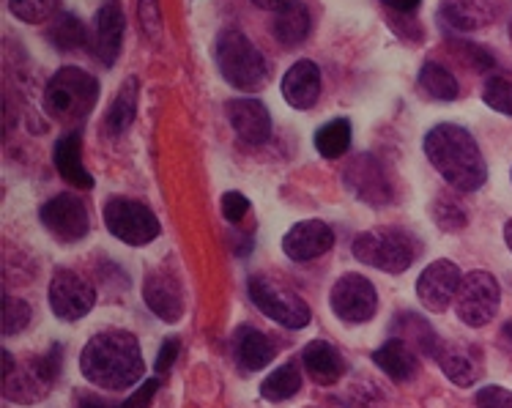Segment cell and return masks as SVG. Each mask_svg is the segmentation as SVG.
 I'll return each mask as SVG.
<instances>
[{
	"instance_id": "7dc6e473",
	"label": "cell",
	"mask_w": 512,
	"mask_h": 408,
	"mask_svg": "<svg viewBox=\"0 0 512 408\" xmlns=\"http://www.w3.org/2000/svg\"><path fill=\"white\" fill-rule=\"evenodd\" d=\"M502 335H504V337H507V340H510V343H512V321H510V324H504V329H502Z\"/></svg>"
},
{
	"instance_id": "83f0119b",
	"label": "cell",
	"mask_w": 512,
	"mask_h": 408,
	"mask_svg": "<svg viewBox=\"0 0 512 408\" xmlns=\"http://www.w3.org/2000/svg\"><path fill=\"white\" fill-rule=\"evenodd\" d=\"M47 39L53 44L55 50L61 53H74V50H83L88 44V33H85V25L74 14H66V11H58V17L50 25L47 31Z\"/></svg>"
},
{
	"instance_id": "ac0fdd59",
	"label": "cell",
	"mask_w": 512,
	"mask_h": 408,
	"mask_svg": "<svg viewBox=\"0 0 512 408\" xmlns=\"http://www.w3.org/2000/svg\"><path fill=\"white\" fill-rule=\"evenodd\" d=\"M143 299L146 307L154 315H159L162 321L176 324L178 318L184 315V293H181V283L168 272H151L143 285Z\"/></svg>"
},
{
	"instance_id": "f35d334b",
	"label": "cell",
	"mask_w": 512,
	"mask_h": 408,
	"mask_svg": "<svg viewBox=\"0 0 512 408\" xmlns=\"http://www.w3.org/2000/svg\"><path fill=\"white\" fill-rule=\"evenodd\" d=\"M159 392V378H151V381H146L143 387H137L129 398L121 403L124 408H151V403H154V395Z\"/></svg>"
},
{
	"instance_id": "f1b7e54d",
	"label": "cell",
	"mask_w": 512,
	"mask_h": 408,
	"mask_svg": "<svg viewBox=\"0 0 512 408\" xmlns=\"http://www.w3.org/2000/svg\"><path fill=\"white\" fill-rule=\"evenodd\" d=\"M419 85H422L425 94L433 96V99H441V102H455L460 94L455 74L436 61H428L419 69Z\"/></svg>"
},
{
	"instance_id": "6da1fadb",
	"label": "cell",
	"mask_w": 512,
	"mask_h": 408,
	"mask_svg": "<svg viewBox=\"0 0 512 408\" xmlns=\"http://www.w3.org/2000/svg\"><path fill=\"white\" fill-rule=\"evenodd\" d=\"M80 370L96 387L121 392L135 387L146 373L143 351L132 332L126 329H107L85 343L80 354Z\"/></svg>"
},
{
	"instance_id": "d590c367",
	"label": "cell",
	"mask_w": 512,
	"mask_h": 408,
	"mask_svg": "<svg viewBox=\"0 0 512 408\" xmlns=\"http://www.w3.org/2000/svg\"><path fill=\"white\" fill-rule=\"evenodd\" d=\"M433 220L439 222L441 228H444L447 233H455L466 228L469 217H466V211L460 209L458 200L444 198V195H441V198L433 203Z\"/></svg>"
},
{
	"instance_id": "cb8c5ba5",
	"label": "cell",
	"mask_w": 512,
	"mask_h": 408,
	"mask_svg": "<svg viewBox=\"0 0 512 408\" xmlns=\"http://www.w3.org/2000/svg\"><path fill=\"white\" fill-rule=\"evenodd\" d=\"M55 168H58V176H61L66 184H72V187H94V176H91L83 165V135H80V129L63 135L61 140L55 143Z\"/></svg>"
},
{
	"instance_id": "b9f144b4",
	"label": "cell",
	"mask_w": 512,
	"mask_h": 408,
	"mask_svg": "<svg viewBox=\"0 0 512 408\" xmlns=\"http://www.w3.org/2000/svg\"><path fill=\"white\" fill-rule=\"evenodd\" d=\"M178 351H181V346H178V340L176 337H168L165 340V346L159 348V356H157V373H168L170 367L176 365V359H178Z\"/></svg>"
},
{
	"instance_id": "7402d4cb",
	"label": "cell",
	"mask_w": 512,
	"mask_h": 408,
	"mask_svg": "<svg viewBox=\"0 0 512 408\" xmlns=\"http://www.w3.org/2000/svg\"><path fill=\"white\" fill-rule=\"evenodd\" d=\"M233 356H236L239 367L255 373V370H263L277 356V343L255 326H239L233 335Z\"/></svg>"
},
{
	"instance_id": "8d00e7d4",
	"label": "cell",
	"mask_w": 512,
	"mask_h": 408,
	"mask_svg": "<svg viewBox=\"0 0 512 408\" xmlns=\"http://www.w3.org/2000/svg\"><path fill=\"white\" fill-rule=\"evenodd\" d=\"M247 211H250V200L244 198L241 192H225L222 195V214H225V220L230 225H239L247 217Z\"/></svg>"
},
{
	"instance_id": "2e32d148",
	"label": "cell",
	"mask_w": 512,
	"mask_h": 408,
	"mask_svg": "<svg viewBox=\"0 0 512 408\" xmlns=\"http://www.w3.org/2000/svg\"><path fill=\"white\" fill-rule=\"evenodd\" d=\"M335 247V231L324 220L296 222L291 231L285 233L283 250L296 263H307L321 258Z\"/></svg>"
},
{
	"instance_id": "30bf717a",
	"label": "cell",
	"mask_w": 512,
	"mask_h": 408,
	"mask_svg": "<svg viewBox=\"0 0 512 408\" xmlns=\"http://www.w3.org/2000/svg\"><path fill=\"white\" fill-rule=\"evenodd\" d=\"M332 310L343 324H367L378 310V291L362 274L348 272L332 288Z\"/></svg>"
},
{
	"instance_id": "484cf974",
	"label": "cell",
	"mask_w": 512,
	"mask_h": 408,
	"mask_svg": "<svg viewBox=\"0 0 512 408\" xmlns=\"http://www.w3.org/2000/svg\"><path fill=\"white\" fill-rule=\"evenodd\" d=\"M274 36L285 47H296L310 36V11L299 0H288L274 14Z\"/></svg>"
},
{
	"instance_id": "f546056e",
	"label": "cell",
	"mask_w": 512,
	"mask_h": 408,
	"mask_svg": "<svg viewBox=\"0 0 512 408\" xmlns=\"http://www.w3.org/2000/svg\"><path fill=\"white\" fill-rule=\"evenodd\" d=\"M135 110H137V80L129 77L121 91L115 96V102L107 110V129L110 135H124L126 129L132 126L135 121Z\"/></svg>"
},
{
	"instance_id": "c3c4849f",
	"label": "cell",
	"mask_w": 512,
	"mask_h": 408,
	"mask_svg": "<svg viewBox=\"0 0 512 408\" xmlns=\"http://www.w3.org/2000/svg\"><path fill=\"white\" fill-rule=\"evenodd\" d=\"M510 39H512V22H510Z\"/></svg>"
},
{
	"instance_id": "60d3db41",
	"label": "cell",
	"mask_w": 512,
	"mask_h": 408,
	"mask_svg": "<svg viewBox=\"0 0 512 408\" xmlns=\"http://www.w3.org/2000/svg\"><path fill=\"white\" fill-rule=\"evenodd\" d=\"M140 20L148 36L159 33V3L157 0H140Z\"/></svg>"
},
{
	"instance_id": "1f68e13d",
	"label": "cell",
	"mask_w": 512,
	"mask_h": 408,
	"mask_svg": "<svg viewBox=\"0 0 512 408\" xmlns=\"http://www.w3.org/2000/svg\"><path fill=\"white\" fill-rule=\"evenodd\" d=\"M299 389H302V373L296 370V365L288 362V365L277 367L274 373L263 378L261 395L269 403H283V400H291Z\"/></svg>"
},
{
	"instance_id": "8992f818",
	"label": "cell",
	"mask_w": 512,
	"mask_h": 408,
	"mask_svg": "<svg viewBox=\"0 0 512 408\" xmlns=\"http://www.w3.org/2000/svg\"><path fill=\"white\" fill-rule=\"evenodd\" d=\"M96 99H99V83L94 74L77 66H66L47 83L44 110L58 121H80L94 110Z\"/></svg>"
},
{
	"instance_id": "9a60e30c",
	"label": "cell",
	"mask_w": 512,
	"mask_h": 408,
	"mask_svg": "<svg viewBox=\"0 0 512 408\" xmlns=\"http://www.w3.org/2000/svg\"><path fill=\"white\" fill-rule=\"evenodd\" d=\"M225 113H228L230 126H233V132L241 143L263 146L272 137V118H269V110L261 99H247V96L230 99L225 105Z\"/></svg>"
},
{
	"instance_id": "836d02e7",
	"label": "cell",
	"mask_w": 512,
	"mask_h": 408,
	"mask_svg": "<svg viewBox=\"0 0 512 408\" xmlns=\"http://www.w3.org/2000/svg\"><path fill=\"white\" fill-rule=\"evenodd\" d=\"M482 102L491 110H496V113L512 116V80L488 77L485 85H482Z\"/></svg>"
},
{
	"instance_id": "7a4b0ae2",
	"label": "cell",
	"mask_w": 512,
	"mask_h": 408,
	"mask_svg": "<svg viewBox=\"0 0 512 408\" xmlns=\"http://www.w3.org/2000/svg\"><path fill=\"white\" fill-rule=\"evenodd\" d=\"M425 154L439 176L460 192H477L488 181V165L477 140L458 124L433 126L425 137Z\"/></svg>"
},
{
	"instance_id": "277c9868",
	"label": "cell",
	"mask_w": 512,
	"mask_h": 408,
	"mask_svg": "<svg viewBox=\"0 0 512 408\" xmlns=\"http://www.w3.org/2000/svg\"><path fill=\"white\" fill-rule=\"evenodd\" d=\"M419 241L403 228H376L354 239V258L378 272L403 274L417 261Z\"/></svg>"
},
{
	"instance_id": "ee69618b",
	"label": "cell",
	"mask_w": 512,
	"mask_h": 408,
	"mask_svg": "<svg viewBox=\"0 0 512 408\" xmlns=\"http://www.w3.org/2000/svg\"><path fill=\"white\" fill-rule=\"evenodd\" d=\"M384 3H387V9L400 11V14H411V11H417L422 0H384Z\"/></svg>"
},
{
	"instance_id": "603a6c76",
	"label": "cell",
	"mask_w": 512,
	"mask_h": 408,
	"mask_svg": "<svg viewBox=\"0 0 512 408\" xmlns=\"http://www.w3.org/2000/svg\"><path fill=\"white\" fill-rule=\"evenodd\" d=\"M302 365L310 381L321 384V387L337 384L345 376V370H348L343 354L332 343H326V340H313L310 346L304 348Z\"/></svg>"
},
{
	"instance_id": "4fadbf2b",
	"label": "cell",
	"mask_w": 512,
	"mask_h": 408,
	"mask_svg": "<svg viewBox=\"0 0 512 408\" xmlns=\"http://www.w3.org/2000/svg\"><path fill=\"white\" fill-rule=\"evenodd\" d=\"M96 291L94 285L77 272L61 269L55 272L50 283V307L61 321H80L83 315L94 310Z\"/></svg>"
},
{
	"instance_id": "ba28073f",
	"label": "cell",
	"mask_w": 512,
	"mask_h": 408,
	"mask_svg": "<svg viewBox=\"0 0 512 408\" xmlns=\"http://www.w3.org/2000/svg\"><path fill=\"white\" fill-rule=\"evenodd\" d=\"M105 225L115 239L143 247L159 236V220L146 203L132 198H110L105 203Z\"/></svg>"
},
{
	"instance_id": "5bb4252c",
	"label": "cell",
	"mask_w": 512,
	"mask_h": 408,
	"mask_svg": "<svg viewBox=\"0 0 512 408\" xmlns=\"http://www.w3.org/2000/svg\"><path fill=\"white\" fill-rule=\"evenodd\" d=\"M460 269L452 261H433L425 269V272L419 274L417 280V296L419 302L428 307L430 313H444L452 302H455V296H458L460 288Z\"/></svg>"
},
{
	"instance_id": "7bdbcfd3",
	"label": "cell",
	"mask_w": 512,
	"mask_h": 408,
	"mask_svg": "<svg viewBox=\"0 0 512 408\" xmlns=\"http://www.w3.org/2000/svg\"><path fill=\"white\" fill-rule=\"evenodd\" d=\"M77 408H124V406H118V403H113V400H107V398H99V395H77Z\"/></svg>"
},
{
	"instance_id": "d6986e66",
	"label": "cell",
	"mask_w": 512,
	"mask_h": 408,
	"mask_svg": "<svg viewBox=\"0 0 512 408\" xmlns=\"http://www.w3.org/2000/svg\"><path fill=\"white\" fill-rule=\"evenodd\" d=\"M439 17L450 31L471 33L488 28L496 20V9L491 0H441Z\"/></svg>"
},
{
	"instance_id": "f6af8a7d",
	"label": "cell",
	"mask_w": 512,
	"mask_h": 408,
	"mask_svg": "<svg viewBox=\"0 0 512 408\" xmlns=\"http://www.w3.org/2000/svg\"><path fill=\"white\" fill-rule=\"evenodd\" d=\"M252 3H255V6H258V9H283L285 3H288V0H252Z\"/></svg>"
},
{
	"instance_id": "ffe728a7",
	"label": "cell",
	"mask_w": 512,
	"mask_h": 408,
	"mask_svg": "<svg viewBox=\"0 0 512 408\" xmlns=\"http://www.w3.org/2000/svg\"><path fill=\"white\" fill-rule=\"evenodd\" d=\"M285 102L296 110H310L321 96V69L313 61H296L283 77Z\"/></svg>"
},
{
	"instance_id": "5b68a950",
	"label": "cell",
	"mask_w": 512,
	"mask_h": 408,
	"mask_svg": "<svg viewBox=\"0 0 512 408\" xmlns=\"http://www.w3.org/2000/svg\"><path fill=\"white\" fill-rule=\"evenodd\" d=\"M61 354L63 348L53 346L47 354L28 356L14 365V370L3 376V398L20 406L42 403L61 376Z\"/></svg>"
},
{
	"instance_id": "4316f807",
	"label": "cell",
	"mask_w": 512,
	"mask_h": 408,
	"mask_svg": "<svg viewBox=\"0 0 512 408\" xmlns=\"http://www.w3.org/2000/svg\"><path fill=\"white\" fill-rule=\"evenodd\" d=\"M395 337L400 340H406L408 346L414 348L417 354H425V356H436L439 351V343L441 337L436 335V329L425 321V318H419L414 313H403L398 318V324H395Z\"/></svg>"
},
{
	"instance_id": "9c48e42d",
	"label": "cell",
	"mask_w": 512,
	"mask_h": 408,
	"mask_svg": "<svg viewBox=\"0 0 512 408\" xmlns=\"http://www.w3.org/2000/svg\"><path fill=\"white\" fill-rule=\"evenodd\" d=\"M247 291H250L252 304L263 315H269L272 321L288 326V329H304L313 318L310 307L296 293L285 291L283 285H277L269 277H250Z\"/></svg>"
},
{
	"instance_id": "d4e9b609",
	"label": "cell",
	"mask_w": 512,
	"mask_h": 408,
	"mask_svg": "<svg viewBox=\"0 0 512 408\" xmlns=\"http://www.w3.org/2000/svg\"><path fill=\"white\" fill-rule=\"evenodd\" d=\"M417 356V351L408 346L406 340L392 337L384 346L373 351V362H376L392 381H411V378L417 376Z\"/></svg>"
},
{
	"instance_id": "3957f363",
	"label": "cell",
	"mask_w": 512,
	"mask_h": 408,
	"mask_svg": "<svg viewBox=\"0 0 512 408\" xmlns=\"http://www.w3.org/2000/svg\"><path fill=\"white\" fill-rule=\"evenodd\" d=\"M217 63L225 83L244 94H258L269 83V66L258 53V47L236 28L222 31L217 42Z\"/></svg>"
},
{
	"instance_id": "e0dca14e",
	"label": "cell",
	"mask_w": 512,
	"mask_h": 408,
	"mask_svg": "<svg viewBox=\"0 0 512 408\" xmlns=\"http://www.w3.org/2000/svg\"><path fill=\"white\" fill-rule=\"evenodd\" d=\"M439 367L444 370V376L450 378L452 384L458 387H471L477 384L482 376V354L480 348L466 346V343H450L441 337L439 351L433 356Z\"/></svg>"
},
{
	"instance_id": "4dcf8cb0",
	"label": "cell",
	"mask_w": 512,
	"mask_h": 408,
	"mask_svg": "<svg viewBox=\"0 0 512 408\" xmlns=\"http://www.w3.org/2000/svg\"><path fill=\"white\" fill-rule=\"evenodd\" d=\"M315 148L326 159L345 157V151L351 148V121L348 118H335L315 132Z\"/></svg>"
},
{
	"instance_id": "ab89813d",
	"label": "cell",
	"mask_w": 512,
	"mask_h": 408,
	"mask_svg": "<svg viewBox=\"0 0 512 408\" xmlns=\"http://www.w3.org/2000/svg\"><path fill=\"white\" fill-rule=\"evenodd\" d=\"M458 50L463 53V58H469V61L474 63V69H477V72H488V69L493 66L491 53H488L485 47H477V44L463 42V44H458Z\"/></svg>"
},
{
	"instance_id": "d6a6232c",
	"label": "cell",
	"mask_w": 512,
	"mask_h": 408,
	"mask_svg": "<svg viewBox=\"0 0 512 408\" xmlns=\"http://www.w3.org/2000/svg\"><path fill=\"white\" fill-rule=\"evenodd\" d=\"M11 14L28 25H42L58 17V0H9Z\"/></svg>"
},
{
	"instance_id": "e575fe53",
	"label": "cell",
	"mask_w": 512,
	"mask_h": 408,
	"mask_svg": "<svg viewBox=\"0 0 512 408\" xmlns=\"http://www.w3.org/2000/svg\"><path fill=\"white\" fill-rule=\"evenodd\" d=\"M31 318L33 310L25 299H17V296H6L3 299V335L11 337L22 332L25 326L31 324Z\"/></svg>"
},
{
	"instance_id": "74e56055",
	"label": "cell",
	"mask_w": 512,
	"mask_h": 408,
	"mask_svg": "<svg viewBox=\"0 0 512 408\" xmlns=\"http://www.w3.org/2000/svg\"><path fill=\"white\" fill-rule=\"evenodd\" d=\"M477 408H512V392L504 387H482L477 392Z\"/></svg>"
},
{
	"instance_id": "bcb514c9",
	"label": "cell",
	"mask_w": 512,
	"mask_h": 408,
	"mask_svg": "<svg viewBox=\"0 0 512 408\" xmlns=\"http://www.w3.org/2000/svg\"><path fill=\"white\" fill-rule=\"evenodd\" d=\"M504 241H507V247H510V252H512V220L504 225Z\"/></svg>"
},
{
	"instance_id": "8fae6325",
	"label": "cell",
	"mask_w": 512,
	"mask_h": 408,
	"mask_svg": "<svg viewBox=\"0 0 512 408\" xmlns=\"http://www.w3.org/2000/svg\"><path fill=\"white\" fill-rule=\"evenodd\" d=\"M39 220L47 231L53 233L58 241H80L91 231V214L88 206L77 195H55L39 209Z\"/></svg>"
},
{
	"instance_id": "7c38bea8",
	"label": "cell",
	"mask_w": 512,
	"mask_h": 408,
	"mask_svg": "<svg viewBox=\"0 0 512 408\" xmlns=\"http://www.w3.org/2000/svg\"><path fill=\"white\" fill-rule=\"evenodd\" d=\"M343 181L345 187L367 206L381 209V206L392 203V184L373 154H359L356 159H351L343 170Z\"/></svg>"
},
{
	"instance_id": "52a82bcc",
	"label": "cell",
	"mask_w": 512,
	"mask_h": 408,
	"mask_svg": "<svg viewBox=\"0 0 512 408\" xmlns=\"http://www.w3.org/2000/svg\"><path fill=\"white\" fill-rule=\"evenodd\" d=\"M502 304V288L491 272L474 269L460 280L458 296H455V313L466 326L480 329L488 326L499 313Z\"/></svg>"
},
{
	"instance_id": "44dd1931",
	"label": "cell",
	"mask_w": 512,
	"mask_h": 408,
	"mask_svg": "<svg viewBox=\"0 0 512 408\" xmlns=\"http://www.w3.org/2000/svg\"><path fill=\"white\" fill-rule=\"evenodd\" d=\"M124 11H121V3L118 0H110L99 9V17H96V39L94 50L96 58L105 63V66H113L118 61V53H121V44H124Z\"/></svg>"
}]
</instances>
